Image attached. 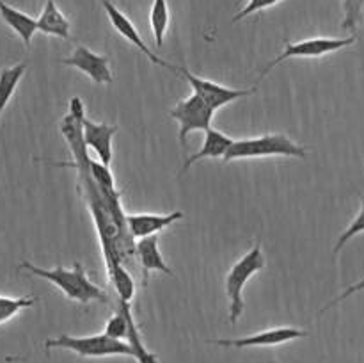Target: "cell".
Segmentation results:
<instances>
[{
    "label": "cell",
    "mask_w": 364,
    "mask_h": 363,
    "mask_svg": "<svg viewBox=\"0 0 364 363\" xmlns=\"http://www.w3.org/2000/svg\"><path fill=\"white\" fill-rule=\"evenodd\" d=\"M109 278L110 283L114 285V290L119 295V301L130 302L135 294V283L130 273L119 262H112L109 265Z\"/></svg>",
    "instance_id": "18"
},
{
    "label": "cell",
    "mask_w": 364,
    "mask_h": 363,
    "mask_svg": "<svg viewBox=\"0 0 364 363\" xmlns=\"http://www.w3.org/2000/svg\"><path fill=\"white\" fill-rule=\"evenodd\" d=\"M308 337V331L297 327H274V330L259 331L256 335L242 338H213L208 344L223 345V347H272V345L284 344L295 338Z\"/></svg>",
    "instance_id": "8"
},
{
    "label": "cell",
    "mask_w": 364,
    "mask_h": 363,
    "mask_svg": "<svg viewBox=\"0 0 364 363\" xmlns=\"http://www.w3.org/2000/svg\"><path fill=\"white\" fill-rule=\"evenodd\" d=\"M45 349H68L77 352L82 358H105V356H135L134 349L127 340H116V338L102 335H91V337H70L60 335L57 338H48L45 342Z\"/></svg>",
    "instance_id": "3"
},
{
    "label": "cell",
    "mask_w": 364,
    "mask_h": 363,
    "mask_svg": "<svg viewBox=\"0 0 364 363\" xmlns=\"http://www.w3.org/2000/svg\"><path fill=\"white\" fill-rule=\"evenodd\" d=\"M176 71H180L181 77H185V80L191 84V88L194 89V95H198L203 102L208 103L213 110L220 109V107L228 105V103L235 102V100L252 95V93L256 91V88L231 89V88H226V85L215 84V82L206 80V78L203 77H198V75H194L192 71H188L187 68H176Z\"/></svg>",
    "instance_id": "7"
},
{
    "label": "cell",
    "mask_w": 364,
    "mask_h": 363,
    "mask_svg": "<svg viewBox=\"0 0 364 363\" xmlns=\"http://www.w3.org/2000/svg\"><path fill=\"white\" fill-rule=\"evenodd\" d=\"M363 9H364V0H343V21L341 27L345 31H355L359 21L363 20Z\"/></svg>",
    "instance_id": "23"
},
{
    "label": "cell",
    "mask_w": 364,
    "mask_h": 363,
    "mask_svg": "<svg viewBox=\"0 0 364 363\" xmlns=\"http://www.w3.org/2000/svg\"><path fill=\"white\" fill-rule=\"evenodd\" d=\"M299 157L306 159V148L291 141L284 134H267L259 137L240 139L233 141L231 148L223 157L224 162L238 159H259V157Z\"/></svg>",
    "instance_id": "2"
},
{
    "label": "cell",
    "mask_w": 364,
    "mask_h": 363,
    "mask_svg": "<svg viewBox=\"0 0 364 363\" xmlns=\"http://www.w3.org/2000/svg\"><path fill=\"white\" fill-rule=\"evenodd\" d=\"M213 112L215 110L208 103L203 102L198 95H191L188 98L181 100L176 107H173L169 110V116L180 123L178 139H180L181 144L185 146V139L191 132H206L208 128H212L210 125H212Z\"/></svg>",
    "instance_id": "6"
},
{
    "label": "cell",
    "mask_w": 364,
    "mask_h": 363,
    "mask_svg": "<svg viewBox=\"0 0 364 363\" xmlns=\"http://www.w3.org/2000/svg\"><path fill=\"white\" fill-rule=\"evenodd\" d=\"M71 116L75 117L77 121H80V123H84L85 116H84V103H82V100L78 98V96H73L70 102V112Z\"/></svg>",
    "instance_id": "27"
},
{
    "label": "cell",
    "mask_w": 364,
    "mask_h": 363,
    "mask_svg": "<svg viewBox=\"0 0 364 363\" xmlns=\"http://www.w3.org/2000/svg\"><path fill=\"white\" fill-rule=\"evenodd\" d=\"M127 342L132 345V349H134V352H135L134 358L137 359L139 363H159L156 354L149 352L148 349L144 347V344L141 342V335H139L137 326H135L134 317H130V330H128Z\"/></svg>",
    "instance_id": "22"
},
{
    "label": "cell",
    "mask_w": 364,
    "mask_h": 363,
    "mask_svg": "<svg viewBox=\"0 0 364 363\" xmlns=\"http://www.w3.org/2000/svg\"><path fill=\"white\" fill-rule=\"evenodd\" d=\"M277 2H281V0H249L247 6H245L244 9L240 11V13L235 14L233 21H235V23H237V21H240V20H244V18L251 16L252 13H258V11L267 9V7L276 6Z\"/></svg>",
    "instance_id": "25"
},
{
    "label": "cell",
    "mask_w": 364,
    "mask_h": 363,
    "mask_svg": "<svg viewBox=\"0 0 364 363\" xmlns=\"http://www.w3.org/2000/svg\"><path fill=\"white\" fill-rule=\"evenodd\" d=\"M117 132L116 125L109 123H95V121L85 117L82 123V134L87 148L96 153L100 162L103 166H110L112 162V137Z\"/></svg>",
    "instance_id": "11"
},
{
    "label": "cell",
    "mask_w": 364,
    "mask_h": 363,
    "mask_svg": "<svg viewBox=\"0 0 364 363\" xmlns=\"http://www.w3.org/2000/svg\"><path fill=\"white\" fill-rule=\"evenodd\" d=\"M38 302L36 298H7L0 294V324L16 317L21 310H27Z\"/></svg>",
    "instance_id": "21"
},
{
    "label": "cell",
    "mask_w": 364,
    "mask_h": 363,
    "mask_svg": "<svg viewBox=\"0 0 364 363\" xmlns=\"http://www.w3.org/2000/svg\"><path fill=\"white\" fill-rule=\"evenodd\" d=\"M355 36H350V38H313V39H304V41L290 43L287 41V48L281 56H277L272 63L267 64L263 68V71L259 73V80L269 73L272 68H276L277 64H281L283 60L295 59V57H320L326 56V53L338 52L341 48H347V46L354 45Z\"/></svg>",
    "instance_id": "5"
},
{
    "label": "cell",
    "mask_w": 364,
    "mask_h": 363,
    "mask_svg": "<svg viewBox=\"0 0 364 363\" xmlns=\"http://www.w3.org/2000/svg\"><path fill=\"white\" fill-rule=\"evenodd\" d=\"M135 253H137V258L142 265V280H144V285L148 283V278L151 270H160V273L173 276V270L167 267L162 255H160L159 237L156 235L139 238L137 244H135Z\"/></svg>",
    "instance_id": "13"
},
{
    "label": "cell",
    "mask_w": 364,
    "mask_h": 363,
    "mask_svg": "<svg viewBox=\"0 0 364 363\" xmlns=\"http://www.w3.org/2000/svg\"><path fill=\"white\" fill-rule=\"evenodd\" d=\"M363 231H364V198H363V201H361V210H359L358 217H355V219L352 221L350 224H348L347 230H345L343 233L340 235V238H338L336 246H334V255H338V253H340L341 249H343V246L347 244V242L350 241V238H354L355 235L363 233Z\"/></svg>",
    "instance_id": "24"
},
{
    "label": "cell",
    "mask_w": 364,
    "mask_h": 363,
    "mask_svg": "<svg viewBox=\"0 0 364 363\" xmlns=\"http://www.w3.org/2000/svg\"><path fill=\"white\" fill-rule=\"evenodd\" d=\"M25 71H27V63H25V60L0 70V117H2L6 107L9 105L14 91H16L21 78H23Z\"/></svg>",
    "instance_id": "17"
},
{
    "label": "cell",
    "mask_w": 364,
    "mask_h": 363,
    "mask_svg": "<svg viewBox=\"0 0 364 363\" xmlns=\"http://www.w3.org/2000/svg\"><path fill=\"white\" fill-rule=\"evenodd\" d=\"M20 269L50 281V283L55 285L57 288H60L68 299H73V301L80 302V305L84 306L89 305L91 301L109 302L107 292L89 280L84 265L78 262H75L71 269H66V267L63 265H57L53 267V269H43V267H38L34 265V263L23 260V262L20 263Z\"/></svg>",
    "instance_id": "1"
},
{
    "label": "cell",
    "mask_w": 364,
    "mask_h": 363,
    "mask_svg": "<svg viewBox=\"0 0 364 363\" xmlns=\"http://www.w3.org/2000/svg\"><path fill=\"white\" fill-rule=\"evenodd\" d=\"M130 302H119V310L117 313H114L109 320H107L105 326V335L110 338H116V340H123L128 337V330H130Z\"/></svg>",
    "instance_id": "20"
},
{
    "label": "cell",
    "mask_w": 364,
    "mask_h": 363,
    "mask_svg": "<svg viewBox=\"0 0 364 363\" xmlns=\"http://www.w3.org/2000/svg\"><path fill=\"white\" fill-rule=\"evenodd\" d=\"M0 18L23 41L25 46H31L32 38L38 32V20L36 18L16 9V7L9 6L4 0H0Z\"/></svg>",
    "instance_id": "14"
},
{
    "label": "cell",
    "mask_w": 364,
    "mask_h": 363,
    "mask_svg": "<svg viewBox=\"0 0 364 363\" xmlns=\"http://www.w3.org/2000/svg\"><path fill=\"white\" fill-rule=\"evenodd\" d=\"M180 219H183V212H180V210H174L166 216H160V214H128V216H124L128 231L137 241L149 237V235H156L164 228Z\"/></svg>",
    "instance_id": "12"
},
{
    "label": "cell",
    "mask_w": 364,
    "mask_h": 363,
    "mask_svg": "<svg viewBox=\"0 0 364 363\" xmlns=\"http://www.w3.org/2000/svg\"><path fill=\"white\" fill-rule=\"evenodd\" d=\"M103 7H105L107 14H109V20H110V23H112V27L116 28V31L119 32V34L123 36L127 41H130L135 48L141 50V52L144 53V56L148 57L153 64H159V66L169 68V70L176 71V66H171L169 63H166L164 59H160L159 56H155V53L149 50V46L142 41L141 34H139L137 28H135V25L132 23V20L127 16V14L121 13V11L117 9L112 2H109V0H103Z\"/></svg>",
    "instance_id": "10"
},
{
    "label": "cell",
    "mask_w": 364,
    "mask_h": 363,
    "mask_svg": "<svg viewBox=\"0 0 364 363\" xmlns=\"http://www.w3.org/2000/svg\"><path fill=\"white\" fill-rule=\"evenodd\" d=\"M265 267V256H263L262 244L256 242V246H252L249 249V253H245L237 263L230 269L226 276V294L230 295V322L235 324L240 319L242 312H244V292L245 283L251 276H255L258 270H262Z\"/></svg>",
    "instance_id": "4"
},
{
    "label": "cell",
    "mask_w": 364,
    "mask_h": 363,
    "mask_svg": "<svg viewBox=\"0 0 364 363\" xmlns=\"http://www.w3.org/2000/svg\"><path fill=\"white\" fill-rule=\"evenodd\" d=\"M38 32L46 36H55L60 39H70V20L60 13L55 0H46L41 14L38 18Z\"/></svg>",
    "instance_id": "16"
},
{
    "label": "cell",
    "mask_w": 364,
    "mask_h": 363,
    "mask_svg": "<svg viewBox=\"0 0 364 363\" xmlns=\"http://www.w3.org/2000/svg\"><path fill=\"white\" fill-rule=\"evenodd\" d=\"M149 23H151V31L153 36H155L156 46H162L167 27H169V6H167V0H153L151 13H149Z\"/></svg>",
    "instance_id": "19"
},
{
    "label": "cell",
    "mask_w": 364,
    "mask_h": 363,
    "mask_svg": "<svg viewBox=\"0 0 364 363\" xmlns=\"http://www.w3.org/2000/svg\"><path fill=\"white\" fill-rule=\"evenodd\" d=\"M231 144H233V139H231L230 135L223 134V132L215 130V128H208V130L205 132V142H203L201 149L185 160L181 171L185 173V171H187L192 164L198 162V160L219 159V157H224L228 153V149L231 148Z\"/></svg>",
    "instance_id": "15"
},
{
    "label": "cell",
    "mask_w": 364,
    "mask_h": 363,
    "mask_svg": "<svg viewBox=\"0 0 364 363\" xmlns=\"http://www.w3.org/2000/svg\"><path fill=\"white\" fill-rule=\"evenodd\" d=\"M59 63L84 71L85 75L91 77L92 82H98V84H110L112 82L109 57L100 56V53L92 52L91 48L84 45H77L75 52L70 57H66V59H60Z\"/></svg>",
    "instance_id": "9"
},
{
    "label": "cell",
    "mask_w": 364,
    "mask_h": 363,
    "mask_svg": "<svg viewBox=\"0 0 364 363\" xmlns=\"http://www.w3.org/2000/svg\"><path fill=\"white\" fill-rule=\"evenodd\" d=\"M361 290H364V278H363L361 281H358V283L350 285V287H348L347 290L343 292V294H341V295H338L336 299H333V301H331L329 305H326V306H323V308H322V312H320V313H326L327 310H331V308H333V306L340 305L341 301H345V299H347V298H350V295L358 294V292H361Z\"/></svg>",
    "instance_id": "26"
}]
</instances>
